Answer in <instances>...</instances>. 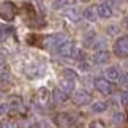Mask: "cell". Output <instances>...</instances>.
I'll return each mask as SVG.
<instances>
[{
	"instance_id": "obj_12",
	"label": "cell",
	"mask_w": 128,
	"mask_h": 128,
	"mask_svg": "<svg viewBox=\"0 0 128 128\" xmlns=\"http://www.w3.org/2000/svg\"><path fill=\"white\" fill-rule=\"evenodd\" d=\"M95 40H96V35L93 30H88L84 38H82V44H84V48H92L93 44H95Z\"/></svg>"
},
{
	"instance_id": "obj_9",
	"label": "cell",
	"mask_w": 128,
	"mask_h": 128,
	"mask_svg": "<svg viewBox=\"0 0 128 128\" xmlns=\"http://www.w3.org/2000/svg\"><path fill=\"white\" fill-rule=\"evenodd\" d=\"M111 54L109 51H106V49H100V51L95 52V56H93V62L96 63V65H103V63H106L109 60Z\"/></svg>"
},
{
	"instance_id": "obj_15",
	"label": "cell",
	"mask_w": 128,
	"mask_h": 128,
	"mask_svg": "<svg viewBox=\"0 0 128 128\" xmlns=\"http://www.w3.org/2000/svg\"><path fill=\"white\" fill-rule=\"evenodd\" d=\"M13 32H14L13 27H6V26H2V27H0V43H5V41H6L8 38L13 35Z\"/></svg>"
},
{
	"instance_id": "obj_23",
	"label": "cell",
	"mask_w": 128,
	"mask_h": 128,
	"mask_svg": "<svg viewBox=\"0 0 128 128\" xmlns=\"http://www.w3.org/2000/svg\"><path fill=\"white\" fill-rule=\"evenodd\" d=\"M10 109H11V108H10L8 103H2V104H0V117H5Z\"/></svg>"
},
{
	"instance_id": "obj_16",
	"label": "cell",
	"mask_w": 128,
	"mask_h": 128,
	"mask_svg": "<svg viewBox=\"0 0 128 128\" xmlns=\"http://www.w3.org/2000/svg\"><path fill=\"white\" fill-rule=\"evenodd\" d=\"M60 87L71 93L73 90H74V79H70V78H65V76H63L62 81H60Z\"/></svg>"
},
{
	"instance_id": "obj_10",
	"label": "cell",
	"mask_w": 128,
	"mask_h": 128,
	"mask_svg": "<svg viewBox=\"0 0 128 128\" xmlns=\"http://www.w3.org/2000/svg\"><path fill=\"white\" fill-rule=\"evenodd\" d=\"M96 11H98V16L103 18V19H108L112 16V8L109 3H100L96 5Z\"/></svg>"
},
{
	"instance_id": "obj_11",
	"label": "cell",
	"mask_w": 128,
	"mask_h": 128,
	"mask_svg": "<svg viewBox=\"0 0 128 128\" xmlns=\"http://www.w3.org/2000/svg\"><path fill=\"white\" fill-rule=\"evenodd\" d=\"M82 16H84V19H87L88 22H95L98 19V11L95 6H87L84 11H82Z\"/></svg>"
},
{
	"instance_id": "obj_30",
	"label": "cell",
	"mask_w": 128,
	"mask_h": 128,
	"mask_svg": "<svg viewBox=\"0 0 128 128\" xmlns=\"http://www.w3.org/2000/svg\"><path fill=\"white\" fill-rule=\"evenodd\" d=\"M5 66V58H3V56H0V70Z\"/></svg>"
},
{
	"instance_id": "obj_17",
	"label": "cell",
	"mask_w": 128,
	"mask_h": 128,
	"mask_svg": "<svg viewBox=\"0 0 128 128\" xmlns=\"http://www.w3.org/2000/svg\"><path fill=\"white\" fill-rule=\"evenodd\" d=\"M8 104L10 108H11L13 111H22V100L21 98H18V96H13V98H10V101H8Z\"/></svg>"
},
{
	"instance_id": "obj_29",
	"label": "cell",
	"mask_w": 128,
	"mask_h": 128,
	"mask_svg": "<svg viewBox=\"0 0 128 128\" xmlns=\"http://www.w3.org/2000/svg\"><path fill=\"white\" fill-rule=\"evenodd\" d=\"M117 30H119V28H117L116 26H111V27H108V33H109V35H116V33H117Z\"/></svg>"
},
{
	"instance_id": "obj_32",
	"label": "cell",
	"mask_w": 128,
	"mask_h": 128,
	"mask_svg": "<svg viewBox=\"0 0 128 128\" xmlns=\"http://www.w3.org/2000/svg\"><path fill=\"white\" fill-rule=\"evenodd\" d=\"M126 27H128V19H126Z\"/></svg>"
},
{
	"instance_id": "obj_7",
	"label": "cell",
	"mask_w": 128,
	"mask_h": 128,
	"mask_svg": "<svg viewBox=\"0 0 128 128\" xmlns=\"http://www.w3.org/2000/svg\"><path fill=\"white\" fill-rule=\"evenodd\" d=\"M49 100H51V93H49V90L46 87H41V88H38V92H36V96H35V103L38 106H46Z\"/></svg>"
},
{
	"instance_id": "obj_26",
	"label": "cell",
	"mask_w": 128,
	"mask_h": 128,
	"mask_svg": "<svg viewBox=\"0 0 128 128\" xmlns=\"http://www.w3.org/2000/svg\"><path fill=\"white\" fill-rule=\"evenodd\" d=\"M63 76H65V78H70V79H76V74H74V71H73V70H70V68L63 70Z\"/></svg>"
},
{
	"instance_id": "obj_13",
	"label": "cell",
	"mask_w": 128,
	"mask_h": 128,
	"mask_svg": "<svg viewBox=\"0 0 128 128\" xmlns=\"http://www.w3.org/2000/svg\"><path fill=\"white\" fill-rule=\"evenodd\" d=\"M63 16H65L68 21H71V22H78V21H79V13L74 10V6H68V10L63 11Z\"/></svg>"
},
{
	"instance_id": "obj_31",
	"label": "cell",
	"mask_w": 128,
	"mask_h": 128,
	"mask_svg": "<svg viewBox=\"0 0 128 128\" xmlns=\"http://www.w3.org/2000/svg\"><path fill=\"white\" fill-rule=\"evenodd\" d=\"M90 126H104V125L100 124V122H93V124H90Z\"/></svg>"
},
{
	"instance_id": "obj_6",
	"label": "cell",
	"mask_w": 128,
	"mask_h": 128,
	"mask_svg": "<svg viewBox=\"0 0 128 128\" xmlns=\"http://www.w3.org/2000/svg\"><path fill=\"white\" fill-rule=\"evenodd\" d=\"M73 48H74V44H73L70 40H66L65 43H62V44H60V46H58V48H57L54 52H56L58 57H62V58H66V57H71Z\"/></svg>"
},
{
	"instance_id": "obj_28",
	"label": "cell",
	"mask_w": 128,
	"mask_h": 128,
	"mask_svg": "<svg viewBox=\"0 0 128 128\" xmlns=\"http://www.w3.org/2000/svg\"><path fill=\"white\" fill-rule=\"evenodd\" d=\"M120 103H122L124 106H128V92L120 93Z\"/></svg>"
},
{
	"instance_id": "obj_14",
	"label": "cell",
	"mask_w": 128,
	"mask_h": 128,
	"mask_svg": "<svg viewBox=\"0 0 128 128\" xmlns=\"http://www.w3.org/2000/svg\"><path fill=\"white\" fill-rule=\"evenodd\" d=\"M104 74H106L108 79H111V81H119L120 73H119V68L117 66H109V68L104 70Z\"/></svg>"
},
{
	"instance_id": "obj_8",
	"label": "cell",
	"mask_w": 128,
	"mask_h": 128,
	"mask_svg": "<svg viewBox=\"0 0 128 128\" xmlns=\"http://www.w3.org/2000/svg\"><path fill=\"white\" fill-rule=\"evenodd\" d=\"M52 98H54V101H56L57 104H63V103H66L70 100V92H66L65 88L58 87V88H56V90L52 92Z\"/></svg>"
},
{
	"instance_id": "obj_22",
	"label": "cell",
	"mask_w": 128,
	"mask_h": 128,
	"mask_svg": "<svg viewBox=\"0 0 128 128\" xmlns=\"http://www.w3.org/2000/svg\"><path fill=\"white\" fill-rule=\"evenodd\" d=\"M0 82H2L3 86L10 84V82H11V74H10L8 71H3L2 74H0Z\"/></svg>"
},
{
	"instance_id": "obj_19",
	"label": "cell",
	"mask_w": 128,
	"mask_h": 128,
	"mask_svg": "<svg viewBox=\"0 0 128 128\" xmlns=\"http://www.w3.org/2000/svg\"><path fill=\"white\" fill-rule=\"evenodd\" d=\"M74 5V0H54V8L60 10V8H68Z\"/></svg>"
},
{
	"instance_id": "obj_5",
	"label": "cell",
	"mask_w": 128,
	"mask_h": 128,
	"mask_svg": "<svg viewBox=\"0 0 128 128\" xmlns=\"http://www.w3.org/2000/svg\"><path fill=\"white\" fill-rule=\"evenodd\" d=\"M54 122H56V125H58V126H71L74 124V117L71 114H68V112H58V114H56V117H54Z\"/></svg>"
},
{
	"instance_id": "obj_24",
	"label": "cell",
	"mask_w": 128,
	"mask_h": 128,
	"mask_svg": "<svg viewBox=\"0 0 128 128\" xmlns=\"http://www.w3.org/2000/svg\"><path fill=\"white\" fill-rule=\"evenodd\" d=\"M78 68H79L81 71H88V70H90V63L86 62V58H84V60H79V65H78Z\"/></svg>"
},
{
	"instance_id": "obj_25",
	"label": "cell",
	"mask_w": 128,
	"mask_h": 128,
	"mask_svg": "<svg viewBox=\"0 0 128 128\" xmlns=\"http://www.w3.org/2000/svg\"><path fill=\"white\" fill-rule=\"evenodd\" d=\"M119 84L120 86H128V73H124V74L119 76Z\"/></svg>"
},
{
	"instance_id": "obj_3",
	"label": "cell",
	"mask_w": 128,
	"mask_h": 128,
	"mask_svg": "<svg viewBox=\"0 0 128 128\" xmlns=\"http://www.w3.org/2000/svg\"><path fill=\"white\" fill-rule=\"evenodd\" d=\"M93 86H95V88L100 93H103V95H111L112 90H114L111 79H108V78H95Z\"/></svg>"
},
{
	"instance_id": "obj_1",
	"label": "cell",
	"mask_w": 128,
	"mask_h": 128,
	"mask_svg": "<svg viewBox=\"0 0 128 128\" xmlns=\"http://www.w3.org/2000/svg\"><path fill=\"white\" fill-rule=\"evenodd\" d=\"M18 13V6L13 2H2L0 3V18L5 21H13Z\"/></svg>"
},
{
	"instance_id": "obj_4",
	"label": "cell",
	"mask_w": 128,
	"mask_h": 128,
	"mask_svg": "<svg viewBox=\"0 0 128 128\" xmlns=\"http://www.w3.org/2000/svg\"><path fill=\"white\" fill-rule=\"evenodd\" d=\"M73 101L78 106H86L92 103V95L87 90H78L74 95H73Z\"/></svg>"
},
{
	"instance_id": "obj_18",
	"label": "cell",
	"mask_w": 128,
	"mask_h": 128,
	"mask_svg": "<svg viewBox=\"0 0 128 128\" xmlns=\"http://www.w3.org/2000/svg\"><path fill=\"white\" fill-rule=\"evenodd\" d=\"M108 109V104L104 101H95L92 104V111L95 112V114H101V112H104Z\"/></svg>"
},
{
	"instance_id": "obj_2",
	"label": "cell",
	"mask_w": 128,
	"mask_h": 128,
	"mask_svg": "<svg viewBox=\"0 0 128 128\" xmlns=\"http://www.w3.org/2000/svg\"><path fill=\"white\" fill-rule=\"evenodd\" d=\"M114 54L120 58L128 57V35L119 36L114 43Z\"/></svg>"
},
{
	"instance_id": "obj_20",
	"label": "cell",
	"mask_w": 128,
	"mask_h": 128,
	"mask_svg": "<svg viewBox=\"0 0 128 128\" xmlns=\"http://www.w3.org/2000/svg\"><path fill=\"white\" fill-rule=\"evenodd\" d=\"M112 122H114L116 125H122V124H125V122H126V116H125V112H116V114L112 116Z\"/></svg>"
},
{
	"instance_id": "obj_21",
	"label": "cell",
	"mask_w": 128,
	"mask_h": 128,
	"mask_svg": "<svg viewBox=\"0 0 128 128\" xmlns=\"http://www.w3.org/2000/svg\"><path fill=\"white\" fill-rule=\"evenodd\" d=\"M84 51H82L81 48L74 46L73 48V52H71V58H76V60H84Z\"/></svg>"
},
{
	"instance_id": "obj_27",
	"label": "cell",
	"mask_w": 128,
	"mask_h": 128,
	"mask_svg": "<svg viewBox=\"0 0 128 128\" xmlns=\"http://www.w3.org/2000/svg\"><path fill=\"white\" fill-rule=\"evenodd\" d=\"M93 46H95L96 51H100V49H104L106 41H104V40H98V41H95V44H93Z\"/></svg>"
},
{
	"instance_id": "obj_33",
	"label": "cell",
	"mask_w": 128,
	"mask_h": 128,
	"mask_svg": "<svg viewBox=\"0 0 128 128\" xmlns=\"http://www.w3.org/2000/svg\"><path fill=\"white\" fill-rule=\"evenodd\" d=\"M82 2H86V0H82Z\"/></svg>"
}]
</instances>
